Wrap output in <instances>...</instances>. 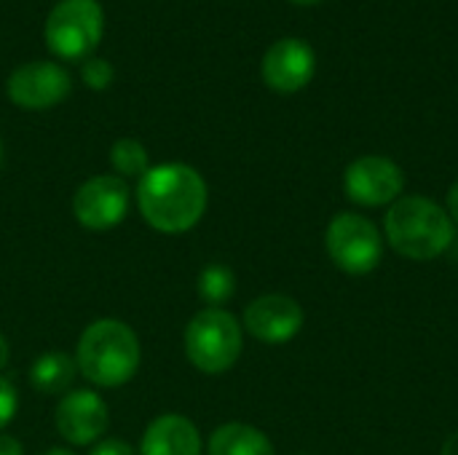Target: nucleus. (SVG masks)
I'll return each instance as SVG.
<instances>
[{"label": "nucleus", "instance_id": "nucleus-1", "mask_svg": "<svg viewBox=\"0 0 458 455\" xmlns=\"http://www.w3.org/2000/svg\"><path fill=\"white\" fill-rule=\"evenodd\" d=\"M137 209L158 233H185L196 228L209 204L204 177L180 161L150 166L137 182Z\"/></svg>", "mask_w": 458, "mask_h": 455}, {"label": "nucleus", "instance_id": "nucleus-2", "mask_svg": "<svg viewBox=\"0 0 458 455\" xmlns=\"http://www.w3.org/2000/svg\"><path fill=\"white\" fill-rule=\"evenodd\" d=\"M142 362V349L137 333L113 316L91 322L75 346L78 373L97 389H121L126 386Z\"/></svg>", "mask_w": 458, "mask_h": 455}, {"label": "nucleus", "instance_id": "nucleus-3", "mask_svg": "<svg viewBox=\"0 0 458 455\" xmlns=\"http://www.w3.org/2000/svg\"><path fill=\"white\" fill-rule=\"evenodd\" d=\"M392 249L408 260H435L454 241V220L427 196L397 198L384 223Z\"/></svg>", "mask_w": 458, "mask_h": 455}, {"label": "nucleus", "instance_id": "nucleus-4", "mask_svg": "<svg viewBox=\"0 0 458 455\" xmlns=\"http://www.w3.org/2000/svg\"><path fill=\"white\" fill-rule=\"evenodd\" d=\"M242 322L225 308H201L185 327V357L204 375L228 373L244 349Z\"/></svg>", "mask_w": 458, "mask_h": 455}, {"label": "nucleus", "instance_id": "nucleus-5", "mask_svg": "<svg viewBox=\"0 0 458 455\" xmlns=\"http://www.w3.org/2000/svg\"><path fill=\"white\" fill-rule=\"evenodd\" d=\"M325 247L330 260L341 271L354 276L370 274L384 255V241L376 223L354 212H341L338 217H333V223L327 225Z\"/></svg>", "mask_w": 458, "mask_h": 455}, {"label": "nucleus", "instance_id": "nucleus-6", "mask_svg": "<svg viewBox=\"0 0 458 455\" xmlns=\"http://www.w3.org/2000/svg\"><path fill=\"white\" fill-rule=\"evenodd\" d=\"M102 8L97 0H62L46 19L48 48L64 59H81L102 38Z\"/></svg>", "mask_w": 458, "mask_h": 455}, {"label": "nucleus", "instance_id": "nucleus-7", "mask_svg": "<svg viewBox=\"0 0 458 455\" xmlns=\"http://www.w3.org/2000/svg\"><path fill=\"white\" fill-rule=\"evenodd\" d=\"M131 190L118 174H97L86 180L72 196V215L89 231H110L129 215Z\"/></svg>", "mask_w": 458, "mask_h": 455}, {"label": "nucleus", "instance_id": "nucleus-8", "mask_svg": "<svg viewBox=\"0 0 458 455\" xmlns=\"http://www.w3.org/2000/svg\"><path fill=\"white\" fill-rule=\"evenodd\" d=\"M54 424L59 437L72 445V448H86V445H97L107 426H110V410L107 402L91 392V389H72L67 394H62L56 413H54Z\"/></svg>", "mask_w": 458, "mask_h": 455}, {"label": "nucleus", "instance_id": "nucleus-9", "mask_svg": "<svg viewBox=\"0 0 458 455\" xmlns=\"http://www.w3.org/2000/svg\"><path fill=\"white\" fill-rule=\"evenodd\" d=\"M346 196L360 206H384L394 204L405 188L403 169L384 156H362L349 164L344 174Z\"/></svg>", "mask_w": 458, "mask_h": 455}, {"label": "nucleus", "instance_id": "nucleus-10", "mask_svg": "<svg viewBox=\"0 0 458 455\" xmlns=\"http://www.w3.org/2000/svg\"><path fill=\"white\" fill-rule=\"evenodd\" d=\"M242 327L260 343L282 346L303 327V308L290 295H260L244 308Z\"/></svg>", "mask_w": 458, "mask_h": 455}, {"label": "nucleus", "instance_id": "nucleus-11", "mask_svg": "<svg viewBox=\"0 0 458 455\" xmlns=\"http://www.w3.org/2000/svg\"><path fill=\"white\" fill-rule=\"evenodd\" d=\"M70 94V75L54 62H30L11 72L8 97L27 110H46Z\"/></svg>", "mask_w": 458, "mask_h": 455}, {"label": "nucleus", "instance_id": "nucleus-12", "mask_svg": "<svg viewBox=\"0 0 458 455\" xmlns=\"http://www.w3.org/2000/svg\"><path fill=\"white\" fill-rule=\"evenodd\" d=\"M314 67L311 46L298 38H282L263 56V80L279 94H293L314 78Z\"/></svg>", "mask_w": 458, "mask_h": 455}, {"label": "nucleus", "instance_id": "nucleus-13", "mask_svg": "<svg viewBox=\"0 0 458 455\" xmlns=\"http://www.w3.org/2000/svg\"><path fill=\"white\" fill-rule=\"evenodd\" d=\"M201 434L196 424L180 413L158 416L148 424L137 455H201Z\"/></svg>", "mask_w": 458, "mask_h": 455}, {"label": "nucleus", "instance_id": "nucleus-14", "mask_svg": "<svg viewBox=\"0 0 458 455\" xmlns=\"http://www.w3.org/2000/svg\"><path fill=\"white\" fill-rule=\"evenodd\" d=\"M207 455H274V445L260 429L231 421L212 432Z\"/></svg>", "mask_w": 458, "mask_h": 455}, {"label": "nucleus", "instance_id": "nucleus-15", "mask_svg": "<svg viewBox=\"0 0 458 455\" xmlns=\"http://www.w3.org/2000/svg\"><path fill=\"white\" fill-rule=\"evenodd\" d=\"M78 375L75 357L64 351H46L30 367V383L40 394H67Z\"/></svg>", "mask_w": 458, "mask_h": 455}, {"label": "nucleus", "instance_id": "nucleus-16", "mask_svg": "<svg viewBox=\"0 0 458 455\" xmlns=\"http://www.w3.org/2000/svg\"><path fill=\"white\" fill-rule=\"evenodd\" d=\"M196 292L199 298L207 303V308H220L223 303H228L236 292V276L228 265L223 263H209L196 282Z\"/></svg>", "mask_w": 458, "mask_h": 455}, {"label": "nucleus", "instance_id": "nucleus-17", "mask_svg": "<svg viewBox=\"0 0 458 455\" xmlns=\"http://www.w3.org/2000/svg\"><path fill=\"white\" fill-rule=\"evenodd\" d=\"M110 164H113V169L118 172L121 180H129V177L140 180L150 169V156H148V150H145V145L140 139L123 137L110 147Z\"/></svg>", "mask_w": 458, "mask_h": 455}, {"label": "nucleus", "instance_id": "nucleus-18", "mask_svg": "<svg viewBox=\"0 0 458 455\" xmlns=\"http://www.w3.org/2000/svg\"><path fill=\"white\" fill-rule=\"evenodd\" d=\"M81 75H83V80H86L91 88L102 91V88H107V86H110V80H113V64H110L107 59L91 56V59H86V62H83Z\"/></svg>", "mask_w": 458, "mask_h": 455}, {"label": "nucleus", "instance_id": "nucleus-19", "mask_svg": "<svg viewBox=\"0 0 458 455\" xmlns=\"http://www.w3.org/2000/svg\"><path fill=\"white\" fill-rule=\"evenodd\" d=\"M16 410H19V392L5 375H0V434L13 421Z\"/></svg>", "mask_w": 458, "mask_h": 455}, {"label": "nucleus", "instance_id": "nucleus-20", "mask_svg": "<svg viewBox=\"0 0 458 455\" xmlns=\"http://www.w3.org/2000/svg\"><path fill=\"white\" fill-rule=\"evenodd\" d=\"M89 455H137V451L123 440L107 437V440H99L97 445H91Z\"/></svg>", "mask_w": 458, "mask_h": 455}, {"label": "nucleus", "instance_id": "nucleus-21", "mask_svg": "<svg viewBox=\"0 0 458 455\" xmlns=\"http://www.w3.org/2000/svg\"><path fill=\"white\" fill-rule=\"evenodd\" d=\"M0 455H24V448L16 437L0 434Z\"/></svg>", "mask_w": 458, "mask_h": 455}, {"label": "nucleus", "instance_id": "nucleus-22", "mask_svg": "<svg viewBox=\"0 0 458 455\" xmlns=\"http://www.w3.org/2000/svg\"><path fill=\"white\" fill-rule=\"evenodd\" d=\"M448 217L458 225V180L451 185V190H448Z\"/></svg>", "mask_w": 458, "mask_h": 455}, {"label": "nucleus", "instance_id": "nucleus-23", "mask_svg": "<svg viewBox=\"0 0 458 455\" xmlns=\"http://www.w3.org/2000/svg\"><path fill=\"white\" fill-rule=\"evenodd\" d=\"M8 359H11V346H8V338L0 333V375L8 367Z\"/></svg>", "mask_w": 458, "mask_h": 455}, {"label": "nucleus", "instance_id": "nucleus-24", "mask_svg": "<svg viewBox=\"0 0 458 455\" xmlns=\"http://www.w3.org/2000/svg\"><path fill=\"white\" fill-rule=\"evenodd\" d=\"M440 455H458V432H454V434L445 440V445H443V453Z\"/></svg>", "mask_w": 458, "mask_h": 455}, {"label": "nucleus", "instance_id": "nucleus-25", "mask_svg": "<svg viewBox=\"0 0 458 455\" xmlns=\"http://www.w3.org/2000/svg\"><path fill=\"white\" fill-rule=\"evenodd\" d=\"M43 455H75L70 448H48Z\"/></svg>", "mask_w": 458, "mask_h": 455}, {"label": "nucleus", "instance_id": "nucleus-26", "mask_svg": "<svg viewBox=\"0 0 458 455\" xmlns=\"http://www.w3.org/2000/svg\"><path fill=\"white\" fill-rule=\"evenodd\" d=\"M293 3H301V5H311V3H319V0H293Z\"/></svg>", "mask_w": 458, "mask_h": 455}, {"label": "nucleus", "instance_id": "nucleus-27", "mask_svg": "<svg viewBox=\"0 0 458 455\" xmlns=\"http://www.w3.org/2000/svg\"><path fill=\"white\" fill-rule=\"evenodd\" d=\"M0 166H3V139H0Z\"/></svg>", "mask_w": 458, "mask_h": 455}]
</instances>
